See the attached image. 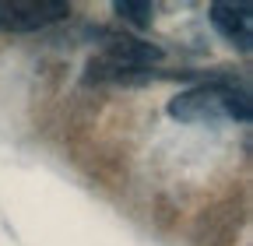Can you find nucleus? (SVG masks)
Instances as JSON below:
<instances>
[{
    "mask_svg": "<svg viewBox=\"0 0 253 246\" xmlns=\"http://www.w3.org/2000/svg\"><path fill=\"white\" fill-rule=\"evenodd\" d=\"M169 116L183 123H221V120H250V95L229 81H204L169 99Z\"/></svg>",
    "mask_w": 253,
    "mask_h": 246,
    "instance_id": "obj_1",
    "label": "nucleus"
},
{
    "mask_svg": "<svg viewBox=\"0 0 253 246\" xmlns=\"http://www.w3.org/2000/svg\"><path fill=\"white\" fill-rule=\"evenodd\" d=\"M158 60H162L158 46H151L144 39H130V36H116V39H109V46L99 56H91L88 81H116V78L155 67Z\"/></svg>",
    "mask_w": 253,
    "mask_h": 246,
    "instance_id": "obj_2",
    "label": "nucleus"
},
{
    "mask_svg": "<svg viewBox=\"0 0 253 246\" xmlns=\"http://www.w3.org/2000/svg\"><path fill=\"white\" fill-rule=\"evenodd\" d=\"M71 14L67 0H0V32H39Z\"/></svg>",
    "mask_w": 253,
    "mask_h": 246,
    "instance_id": "obj_3",
    "label": "nucleus"
},
{
    "mask_svg": "<svg viewBox=\"0 0 253 246\" xmlns=\"http://www.w3.org/2000/svg\"><path fill=\"white\" fill-rule=\"evenodd\" d=\"M253 7L246 4H211V25L225 36L232 46L239 49H250V39H253Z\"/></svg>",
    "mask_w": 253,
    "mask_h": 246,
    "instance_id": "obj_4",
    "label": "nucleus"
},
{
    "mask_svg": "<svg viewBox=\"0 0 253 246\" xmlns=\"http://www.w3.org/2000/svg\"><path fill=\"white\" fill-rule=\"evenodd\" d=\"M113 11H116L123 21L137 25V28H148V25H151V14H155V7L148 4V0H116Z\"/></svg>",
    "mask_w": 253,
    "mask_h": 246,
    "instance_id": "obj_5",
    "label": "nucleus"
}]
</instances>
